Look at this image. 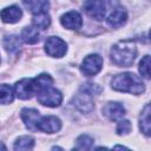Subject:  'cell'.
<instances>
[{"mask_svg":"<svg viewBox=\"0 0 151 151\" xmlns=\"http://www.w3.org/2000/svg\"><path fill=\"white\" fill-rule=\"evenodd\" d=\"M60 22L65 28L68 29H79L83 25V19L80 17V14L76 11H71L65 13L64 15H61L60 18Z\"/></svg>","mask_w":151,"mask_h":151,"instance_id":"9","label":"cell"},{"mask_svg":"<svg viewBox=\"0 0 151 151\" xmlns=\"http://www.w3.org/2000/svg\"><path fill=\"white\" fill-rule=\"evenodd\" d=\"M73 104L81 112H90L93 110V106H94L93 100H92V96L86 93V92H83V91L73 98Z\"/></svg>","mask_w":151,"mask_h":151,"instance_id":"12","label":"cell"},{"mask_svg":"<svg viewBox=\"0 0 151 151\" xmlns=\"http://www.w3.org/2000/svg\"><path fill=\"white\" fill-rule=\"evenodd\" d=\"M14 99V88L11 85H0V104H9Z\"/></svg>","mask_w":151,"mask_h":151,"instance_id":"19","label":"cell"},{"mask_svg":"<svg viewBox=\"0 0 151 151\" xmlns=\"http://www.w3.org/2000/svg\"><path fill=\"white\" fill-rule=\"evenodd\" d=\"M127 20V13L125 11V8L123 7H116L110 15L106 19V22L109 26L113 27V28H118L120 26H123Z\"/></svg>","mask_w":151,"mask_h":151,"instance_id":"10","label":"cell"},{"mask_svg":"<svg viewBox=\"0 0 151 151\" xmlns=\"http://www.w3.org/2000/svg\"><path fill=\"white\" fill-rule=\"evenodd\" d=\"M32 24L34 27L37 28H41V29H45L50 26L51 24V18L50 15L46 13H39V14H34L33 19H32Z\"/></svg>","mask_w":151,"mask_h":151,"instance_id":"20","label":"cell"},{"mask_svg":"<svg viewBox=\"0 0 151 151\" xmlns=\"http://www.w3.org/2000/svg\"><path fill=\"white\" fill-rule=\"evenodd\" d=\"M139 72L145 79L150 78V55H145L139 63Z\"/></svg>","mask_w":151,"mask_h":151,"instance_id":"23","label":"cell"},{"mask_svg":"<svg viewBox=\"0 0 151 151\" xmlns=\"http://www.w3.org/2000/svg\"><path fill=\"white\" fill-rule=\"evenodd\" d=\"M21 39L26 44H35L40 39V33L37 27L34 26H27L21 32Z\"/></svg>","mask_w":151,"mask_h":151,"instance_id":"17","label":"cell"},{"mask_svg":"<svg viewBox=\"0 0 151 151\" xmlns=\"http://www.w3.org/2000/svg\"><path fill=\"white\" fill-rule=\"evenodd\" d=\"M137 55V47L132 40H120L111 48V60L119 67H129Z\"/></svg>","mask_w":151,"mask_h":151,"instance_id":"2","label":"cell"},{"mask_svg":"<svg viewBox=\"0 0 151 151\" xmlns=\"http://www.w3.org/2000/svg\"><path fill=\"white\" fill-rule=\"evenodd\" d=\"M86 14L98 21L103 20L106 14V5L104 0H86L83 5Z\"/></svg>","mask_w":151,"mask_h":151,"instance_id":"7","label":"cell"},{"mask_svg":"<svg viewBox=\"0 0 151 151\" xmlns=\"http://www.w3.org/2000/svg\"><path fill=\"white\" fill-rule=\"evenodd\" d=\"M111 86L116 91L127 92L131 94H142L145 91V85L143 80L138 76L130 72L116 76L111 81Z\"/></svg>","mask_w":151,"mask_h":151,"instance_id":"3","label":"cell"},{"mask_svg":"<svg viewBox=\"0 0 151 151\" xmlns=\"http://www.w3.org/2000/svg\"><path fill=\"white\" fill-rule=\"evenodd\" d=\"M25 7L33 14L46 13L50 8L48 0H22Z\"/></svg>","mask_w":151,"mask_h":151,"instance_id":"15","label":"cell"},{"mask_svg":"<svg viewBox=\"0 0 151 151\" xmlns=\"http://www.w3.org/2000/svg\"><path fill=\"white\" fill-rule=\"evenodd\" d=\"M101 66H103V58L99 54H90L83 60L80 65V71L83 74L87 77H92L101 70Z\"/></svg>","mask_w":151,"mask_h":151,"instance_id":"6","label":"cell"},{"mask_svg":"<svg viewBox=\"0 0 151 151\" xmlns=\"http://www.w3.org/2000/svg\"><path fill=\"white\" fill-rule=\"evenodd\" d=\"M53 79L46 73H41L35 78H24L14 85V94L19 99H29L33 94L39 93L41 90L52 86Z\"/></svg>","mask_w":151,"mask_h":151,"instance_id":"1","label":"cell"},{"mask_svg":"<svg viewBox=\"0 0 151 151\" xmlns=\"http://www.w3.org/2000/svg\"><path fill=\"white\" fill-rule=\"evenodd\" d=\"M21 17H22V11L20 9V7H18L15 5L9 6V7H6V8H4L0 12V18L6 24L18 22L21 19Z\"/></svg>","mask_w":151,"mask_h":151,"instance_id":"14","label":"cell"},{"mask_svg":"<svg viewBox=\"0 0 151 151\" xmlns=\"http://www.w3.org/2000/svg\"><path fill=\"white\" fill-rule=\"evenodd\" d=\"M39 111L34 109H22L21 110V118L26 125V127L31 131H37V125L40 118Z\"/></svg>","mask_w":151,"mask_h":151,"instance_id":"13","label":"cell"},{"mask_svg":"<svg viewBox=\"0 0 151 151\" xmlns=\"http://www.w3.org/2000/svg\"><path fill=\"white\" fill-rule=\"evenodd\" d=\"M80 90H81L83 92H86V93L91 94V96H93V94H98V93L101 92V87H100L99 85H97V84H93V83L84 84V85L80 87Z\"/></svg>","mask_w":151,"mask_h":151,"instance_id":"24","label":"cell"},{"mask_svg":"<svg viewBox=\"0 0 151 151\" xmlns=\"http://www.w3.org/2000/svg\"><path fill=\"white\" fill-rule=\"evenodd\" d=\"M45 51L50 57L61 58L67 51V45L63 39L58 37H50L45 41Z\"/></svg>","mask_w":151,"mask_h":151,"instance_id":"5","label":"cell"},{"mask_svg":"<svg viewBox=\"0 0 151 151\" xmlns=\"http://www.w3.org/2000/svg\"><path fill=\"white\" fill-rule=\"evenodd\" d=\"M92 144H93V139L91 137H88L86 134H81L77 139L76 149H78V150H88V149L92 147Z\"/></svg>","mask_w":151,"mask_h":151,"instance_id":"22","label":"cell"},{"mask_svg":"<svg viewBox=\"0 0 151 151\" xmlns=\"http://www.w3.org/2000/svg\"><path fill=\"white\" fill-rule=\"evenodd\" d=\"M38 101L41 105H45L48 107H57L63 101V94L59 90L52 86H48L38 93Z\"/></svg>","mask_w":151,"mask_h":151,"instance_id":"4","label":"cell"},{"mask_svg":"<svg viewBox=\"0 0 151 151\" xmlns=\"http://www.w3.org/2000/svg\"><path fill=\"white\" fill-rule=\"evenodd\" d=\"M131 123H130V120H120L119 123H118V125H117V129H116V131H117V133L118 134H127L130 131H131Z\"/></svg>","mask_w":151,"mask_h":151,"instance_id":"25","label":"cell"},{"mask_svg":"<svg viewBox=\"0 0 151 151\" xmlns=\"http://www.w3.org/2000/svg\"><path fill=\"white\" fill-rule=\"evenodd\" d=\"M34 146V139L31 136H21L14 143V150H31Z\"/></svg>","mask_w":151,"mask_h":151,"instance_id":"21","label":"cell"},{"mask_svg":"<svg viewBox=\"0 0 151 151\" xmlns=\"http://www.w3.org/2000/svg\"><path fill=\"white\" fill-rule=\"evenodd\" d=\"M0 149H2V150H6V146H5V145H4L1 142H0Z\"/></svg>","mask_w":151,"mask_h":151,"instance_id":"26","label":"cell"},{"mask_svg":"<svg viewBox=\"0 0 151 151\" xmlns=\"http://www.w3.org/2000/svg\"><path fill=\"white\" fill-rule=\"evenodd\" d=\"M139 129L145 136H150L151 132V125H150V105L146 104L144 110L142 111V114L139 117Z\"/></svg>","mask_w":151,"mask_h":151,"instance_id":"16","label":"cell"},{"mask_svg":"<svg viewBox=\"0 0 151 151\" xmlns=\"http://www.w3.org/2000/svg\"><path fill=\"white\" fill-rule=\"evenodd\" d=\"M61 129V122L55 116H41L39 118L37 131L46 133H55Z\"/></svg>","mask_w":151,"mask_h":151,"instance_id":"8","label":"cell"},{"mask_svg":"<svg viewBox=\"0 0 151 151\" xmlns=\"http://www.w3.org/2000/svg\"><path fill=\"white\" fill-rule=\"evenodd\" d=\"M4 47L8 53H17L21 47V40L15 34L7 35L4 39Z\"/></svg>","mask_w":151,"mask_h":151,"instance_id":"18","label":"cell"},{"mask_svg":"<svg viewBox=\"0 0 151 151\" xmlns=\"http://www.w3.org/2000/svg\"><path fill=\"white\" fill-rule=\"evenodd\" d=\"M103 113L110 119V120H120L124 116H125V109L122 104L119 103H116V101H112V103H109L104 106L103 109Z\"/></svg>","mask_w":151,"mask_h":151,"instance_id":"11","label":"cell"}]
</instances>
